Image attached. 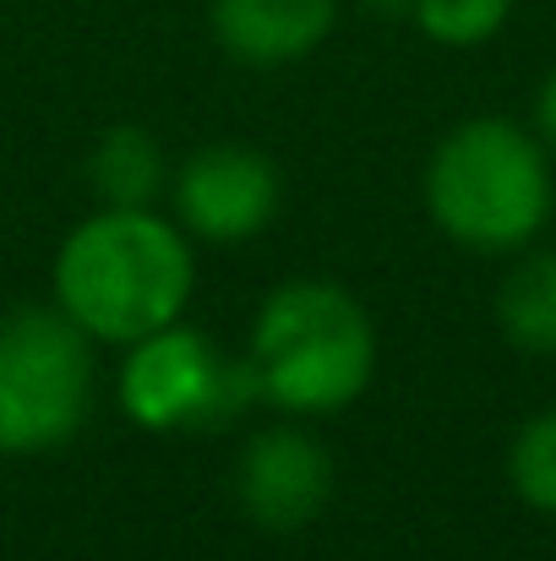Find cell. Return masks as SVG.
<instances>
[{"label": "cell", "mask_w": 556, "mask_h": 561, "mask_svg": "<svg viewBox=\"0 0 556 561\" xmlns=\"http://www.w3.org/2000/svg\"><path fill=\"white\" fill-rule=\"evenodd\" d=\"M175 224L207 245H240L262 234L279 213L284 181L273 159L251 142H207L170 175Z\"/></svg>", "instance_id": "cell-6"}, {"label": "cell", "mask_w": 556, "mask_h": 561, "mask_svg": "<svg viewBox=\"0 0 556 561\" xmlns=\"http://www.w3.org/2000/svg\"><path fill=\"white\" fill-rule=\"evenodd\" d=\"M251 398H262L251 360L213 350L185 322H170L126 344L121 409L143 431H207V425L235 420Z\"/></svg>", "instance_id": "cell-5"}, {"label": "cell", "mask_w": 556, "mask_h": 561, "mask_svg": "<svg viewBox=\"0 0 556 561\" xmlns=\"http://www.w3.org/2000/svg\"><path fill=\"white\" fill-rule=\"evenodd\" d=\"M420 191L431 224L453 245L480 256H513L535 245L552 224V148L508 115H475L431 148Z\"/></svg>", "instance_id": "cell-2"}, {"label": "cell", "mask_w": 556, "mask_h": 561, "mask_svg": "<svg viewBox=\"0 0 556 561\" xmlns=\"http://www.w3.org/2000/svg\"><path fill=\"white\" fill-rule=\"evenodd\" d=\"M235 496L246 518L273 535L306 529L333 502V453L300 425H268L240 453Z\"/></svg>", "instance_id": "cell-7"}, {"label": "cell", "mask_w": 556, "mask_h": 561, "mask_svg": "<svg viewBox=\"0 0 556 561\" xmlns=\"http://www.w3.org/2000/svg\"><path fill=\"white\" fill-rule=\"evenodd\" d=\"M93 409V339L60 306L0 317V453L71 442Z\"/></svg>", "instance_id": "cell-4"}, {"label": "cell", "mask_w": 556, "mask_h": 561, "mask_svg": "<svg viewBox=\"0 0 556 561\" xmlns=\"http://www.w3.org/2000/svg\"><path fill=\"white\" fill-rule=\"evenodd\" d=\"M513 5L519 0H415L409 16L442 49H480L508 27Z\"/></svg>", "instance_id": "cell-12"}, {"label": "cell", "mask_w": 556, "mask_h": 561, "mask_svg": "<svg viewBox=\"0 0 556 561\" xmlns=\"http://www.w3.org/2000/svg\"><path fill=\"white\" fill-rule=\"evenodd\" d=\"M246 360L273 409L306 420L339 414L376 376V328L344 284L290 278L257 306Z\"/></svg>", "instance_id": "cell-3"}, {"label": "cell", "mask_w": 556, "mask_h": 561, "mask_svg": "<svg viewBox=\"0 0 556 561\" xmlns=\"http://www.w3.org/2000/svg\"><path fill=\"white\" fill-rule=\"evenodd\" d=\"M339 22V0H207L218 49L240 66H295Z\"/></svg>", "instance_id": "cell-8"}, {"label": "cell", "mask_w": 556, "mask_h": 561, "mask_svg": "<svg viewBox=\"0 0 556 561\" xmlns=\"http://www.w3.org/2000/svg\"><path fill=\"white\" fill-rule=\"evenodd\" d=\"M93 191L104 196V207H154L170 191V164L154 131L143 126H110L88 159Z\"/></svg>", "instance_id": "cell-10"}, {"label": "cell", "mask_w": 556, "mask_h": 561, "mask_svg": "<svg viewBox=\"0 0 556 561\" xmlns=\"http://www.w3.org/2000/svg\"><path fill=\"white\" fill-rule=\"evenodd\" d=\"M497 328L524 355H556V251H513L497 284Z\"/></svg>", "instance_id": "cell-9"}, {"label": "cell", "mask_w": 556, "mask_h": 561, "mask_svg": "<svg viewBox=\"0 0 556 561\" xmlns=\"http://www.w3.org/2000/svg\"><path fill=\"white\" fill-rule=\"evenodd\" d=\"M371 11H376V16H393V11H404V16H409V5H415V0H366Z\"/></svg>", "instance_id": "cell-14"}, {"label": "cell", "mask_w": 556, "mask_h": 561, "mask_svg": "<svg viewBox=\"0 0 556 561\" xmlns=\"http://www.w3.org/2000/svg\"><path fill=\"white\" fill-rule=\"evenodd\" d=\"M191 284V234L154 207H99L55 251V306L93 344L126 350L181 322Z\"/></svg>", "instance_id": "cell-1"}, {"label": "cell", "mask_w": 556, "mask_h": 561, "mask_svg": "<svg viewBox=\"0 0 556 561\" xmlns=\"http://www.w3.org/2000/svg\"><path fill=\"white\" fill-rule=\"evenodd\" d=\"M535 137L556 153V66L546 71V82L535 88Z\"/></svg>", "instance_id": "cell-13"}, {"label": "cell", "mask_w": 556, "mask_h": 561, "mask_svg": "<svg viewBox=\"0 0 556 561\" xmlns=\"http://www.w3.org/2000/svg\"><path fill=\"white\" fill-rule=\"evenodd\" d=\"M508 485H513V496L530 513L556 518V409L530 414L513 431V442H508Z\"/></svg>", "instance_id": "cell-11"}]
</instances>
